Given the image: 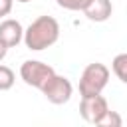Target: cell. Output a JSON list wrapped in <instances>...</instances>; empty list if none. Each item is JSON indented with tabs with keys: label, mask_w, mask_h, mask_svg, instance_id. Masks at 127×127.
Returning a JSON list of instances; mask_svg holds the SVG:
<instances>
[{
	"label": "cell",
	"mask_w": 127,
	"mask_h": 127,
	"mask_svg": "<svg viewBox=\"0 0 127 127\" xmlns=\"http://www.w3.org/2000/svg\"><path fill=\"white\" fill-rule=\"evenodd\" d=\"M60 38V24L54 16H38L24 30V44L32 52H42L54 46Z\"/></svg>",
	"instance_id": "obj_1"
},
{
	"label": "cell",
	"mask_w": 127,
	"mask_h": 127,
	"mask_svg": "<svg viewBox=\"0 0 127 127\" xmlns=\"http://www.w3.org/2000/svg\"><path fill=\"white\" fill-rule=\"evenodd\" d=\"M109 81V69L105 64L93 62L87 64L85 69L81 71L79 77V93L81 97H93V95H101V91L105 89Z\"/></svg>",
	"instance_id": "obj_2"
},
{
	"label": "cell",
	"mask_w": 127,
	"mask_h": 127,
	"mask_svg": "<svg viewBox=\"0 0 127 127\" xmlns=\"http://www.w3.org/2000/svg\"><path fill=\"white\" fill-rule=\"evenodd\" d=\"M56 73V69L44 62H38V60H26L22 65H20V77L24 79L26 85H32L36 89L42 91V87L50 81V77Z\"/></svg>",
	"instance_id": "obj_3"
},
{
	"label": "cell",
	"mask_w": 127,
	"mask_h": 127,
	"mask_svg": "<svg viewBox=\"0 0 127 127\" xmlns=\"http://www.w3.org/2000/svg\"><path fill=\"white\" fill-rule=\"evenodd\" d=\"M42 93L46 95V99L54 105H64L69 101L71 93H73V85L65 75H58L54 73L50 77V81L42 87Z\"/></svg>",
	"instance_id": "obj_4"
},
{
	"label": "cell",
	"mask_w": 127,
	"mask_h": 127,
	"mask_svg": "<svg viewBox=\"0 0 127 127\" xmlns=\"http://www.w3.org/2000/svg\"><path fill=\"white\" fill-rule=\"evenodd\" d=\"M107 109H109V105H107V99H105L103 95L81 97V103H79V115H81V119L87 121V123H93V125H95V123L105 115Z\"/></svg>",
	"instance_id": "obj_5"
},
{
	"label": "cell",
	"mask_w": 127,
	"mask_h": 127,
	"mask_svg": "<svg viewBox=\"0 0 127 127\" xmlns=\"http://www.w3.org/2000/svg\"><path fill=\"white\" fill-rule=\"evenodd\" d=\"M24 38V28L18 20L6 18L0 22V40L4 42L6 48H16Z\"/></svg>",
	"instance_id": "obj_6"
},
{
	"label": "cell",
	"mask_w": 127,
	"mask_h": 127,
	"mask_svg": "<svg viewBox=\"0 0 127 127\" xmlns=\"http://www.w3.org/2000/svg\"><path fill=\"white\" fill-rule=\"evenodd\" d=\"M111 12H113L111 0H89V4L83 10L85 18L91 22H105V20H109Z\"/></svg>",
	"instance_id": "obj_7"
},
{
	"label": "cell",
	"mask_w": 127,
	"mask_h": 127,
	"mask_svg": "<svg viewBox=\"0 0 127 127\" xmlns=\"http://www.w3.org/2000/svg\"><path fill=\"white\" fill-rule=\"evenodd\" d=\"M111 69L117 75V79H121L123 83L127 81V54H119L115 56V60L111 62Z\"/></svg>",
	"instance_id": "obj_8"
},
{
	"label": "cell",
	"mask_w": 127,
	"mask_h": 127,
	"mask_svg": "<svg viewBox=\"0 0 127 127\" xmlns=\"http://www.w3.org/2000/svg\"><path fill=\"white\" fill-rule=\"evenodd\" d=\"M95 127H123V117L113 111V109H107L105 115L95 123Z\"/></svg>",
	"instance_id": "obj_9"
},
{
	"label": "cell",
	"mask_w": 127,
	"mask_h": 127,
	"mask_svg": "<svg viewBox=\"0 0 127 127\" xmlns=\"http://www.w3.org/2000/svg\"><path fill=\"white\" fill-rule=\"evenodd\" d=\"M14 81H16V75H14V71H12L8 65L0 64V91H6V89H10V87L14 85Z\"/></svg>",
	"instance_id": "obj_10"
},
{
	"label": "cell",
	"mask_w": 127,
	"mask_h": 127,
	"mask_svg": "<svg viewBox=\"0 0 127 127\" xmlns=\"http://www.w3.org/2000/svg\"><path fill=\"white\" fill-rule=\"evenodd\" d=\"M58 2V6L60 8H65V10H73V12H77V10H85V6L89 4V0H56Z\"/></svg>",
	"instance_id": "obj_11"
},
{
	"label": "cell",
	"mask_w": 127,
	"mask_h": 127,
	"mask_svg": "<svg viewBox=\"0 0 127 127\" xmlns=\"http://www.w3.org/2000/svg\"><path fill=\"white\" fill-rule=\"evenodd\" d=\"M12 6H14V0H0V18L8 16L12 12Z\"/></svg>",
	"instance_id": "obj_12"
},
{
	"label": "cell",
	"mask_w": 127,
	"mask_h": 127,
	"mask_svg": "<svg viewBox=\"0 0 127 127\" xmlns=\"http://www.w3.org/2000/svg\"><path fill=\"white\" fill-rule=\"evenodd\" d=\"M6 54H8V48H6V46H4V42L0 40V62L6 58Z\"/></svg>",
	"instance_id": "obj_13"
},
{
	"label": "cell",
	"mask_w": 127,
	"mask_h": 127,
	"mask_svg": "<svg viewBox=\"0 0 127 127\" xmlns=\"http://www.w3.org/2000/svg\"><path fill=\"white\" fill-rule=\"evenodd\" d=\"M16 2H22V4H26V2H30V0H16Z\"/></svg>",
	"instance_id": "obj_14"
}]
</instances>
